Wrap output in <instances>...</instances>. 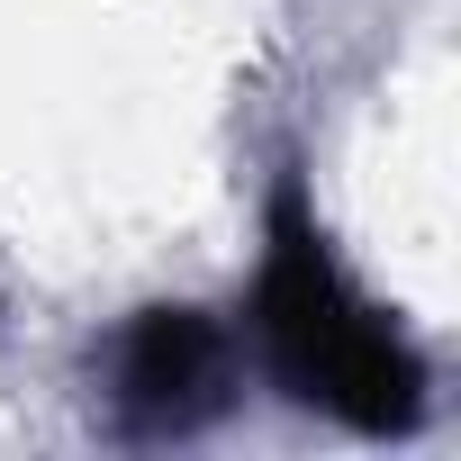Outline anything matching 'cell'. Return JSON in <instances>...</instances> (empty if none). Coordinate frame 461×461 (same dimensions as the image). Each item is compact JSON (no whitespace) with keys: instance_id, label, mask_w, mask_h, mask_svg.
I'll return each instance as SVG.
<instances>
[{"instance_id":"obj_2","label":"cell","mask_w":461,"mask_h":461,"mask_svg":"<svg viewBox=\"0 0 461 461\" xmlns=\"http://www.w3.org/2000/svg\"><path fill=\"white\" fill-rule=\"evenodd\" d=\"M245 335L208 308H136L91 353V407L118 443H181L236 407Z\"/></svg>"},{"instance_id":"obj_1","label":"cell","mask_w":461,"mask_h":461,"mask_svg":"<svg viewBox=\"0 0 461 461\" xmlns=\"http://www.w3.org/2000/svg\"><path fill=\"white\" fill-rule=\"evenodd\" d=\"M245 335H254V353H263V371L290 407H317L353 434H407L425 416V353L335 263L317 208L299 199V181L272 190Z\"/></svg>"}]
</instances>
